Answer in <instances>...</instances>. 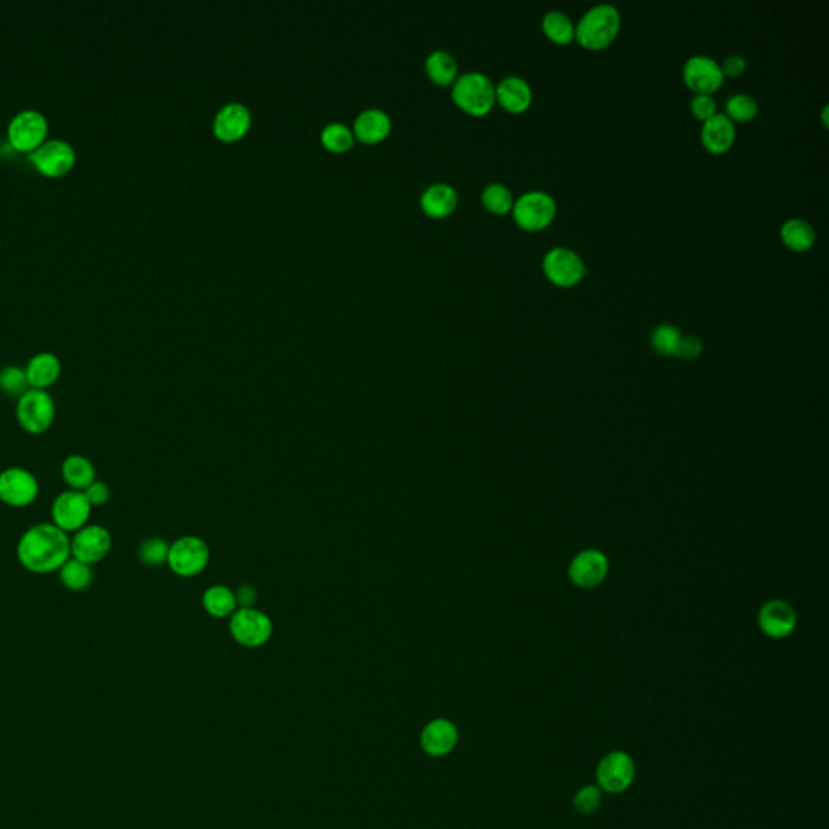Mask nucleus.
I'll return each mask as SVG.
<instances>
[{"label":"nucleus","mask_w":829,"mask_h":829,"mask_svg":"<svg viewBox=\"0 0 829 829\" xmlns=\"http://www.w3.org/2000/svg\"><path fill=\"white\" fill-rule=\"evenodd\" d=\"M16 557L23 569L37 575L57 572L72 557L70 536L52 522L35 523L20 536Z\"/></svg>","instance_id":"obj_1"},{"label":"nucleus","mask_w":829,"mask_h":829,"mask_svg":"<svg viewBox=\"0 0 829 829\" xmlns=\"http://www.w3.org/2000/svg\"><path fill=\"white\" fill-rule=\"evenodd\" d=\"M619 29V10L613 4H598L578 20L575 39L590 51H601L613 43Z\"/></svg>","instance_id":"obj_2"},{"label":"nucleus","mask_w":829,"mask_h":829,"mask_svg":"<svg viewBox=\"0 0 829 829\" xmlns=\"http://www.w3.org/2000/svg\"><path fill=\"white\" fill-rule=\"evenodd\" d=\"M452 98L459 108L473 116L490 112L496 101V87L484 73H463L455 79Z\"/></svg>","instance_id":"obj_3"},{"label":"nucleus","mask_w":829,"mask_h":829,"mask_svg":"<svg viewBox=\"0 0 829 829\" xmlns=\"http://www.w3.org/2000/svg\"><path fill=\"white\" fill-rule=\"evenodd\" d=\"M15 415L25 433L39 436L56 420V402L47 390L29 389L16 400Z\"/></svg>","instance_id":"obj_4"},{"label":"nucleus","mask_w":829,"mask_h":829,"mask_svg":"<svg viewBox=\"0 0 829 829\" xmlns=\"http://www.w3.org/2000/svg\"><path fill=\"white\" fill-rule=\"evenodd\" d=\"M513 219L525 231H541L548 227L557 212L554 196L546 192L534 190L519 196L513 202Z\"/></svg>","instance_id":"obj_5"},{"label":"nucleus","mask_w":829,"mask_h":829,"mask_svg":"<svg viewBox=\"0 0 829 829\" xmlns=\"http://www.w3.org/2000/svg\"><path fill=\"white\" fill-rule=\"evenodd\" d=\"M39 498V482L28 469L8 467L0 471V503L25 509Z\"/></svg>","instance_id":"obj_6"},{"label":"nucleus","mask_w":829,"mask_h":829,"mask_svg":"<svg viewBox=\"0 0 829 829\" xmlns=\"http://www.w3.org/2000/svg\"><path fill=\"white\" fill-rule=\"evenodd\" d=\"M49 123L43 112L26 109L18 112L8 123V143L16 151L33 152L46 141Z\"/></svg>","instance_id":"obj_7"},{"label":"nucleus","mask_w":829,"mask_h":829,"mask_svg":"<svg viewBox=\"0 0 829 829\" xmlns=\"http://www.w3.org/2000/svg\"><path fill=\"white\" fill-rule=\"evenodd\" d=\"M210 561L208 544L196 536H181L171 544L167 564L179 577H195Z\"/></svg>","instance_id":"obj_8"},{"label":"nucleus","mask_w":829,"mask_h":829,"mask_svg":"<svg viewBox=\"0 0 829 829\" xmlns=\"http://www.w3.org/2000/svg\"><path fill=\"white\" fill-rule=\"evenodd\" d=\"M91 509L83 491H62L51 505L52 523L66 534H77L89 523Z\"/></svg>","instance_id":"obj_9"},{"label":"nucleus","mask_w":829,"mask_h":829,"mask_svg":"<svg viewBox=\"0 0 829 829\" xmlns=\"http://www.w3.org/2000/svg\"><path fill=\"white\" fill-rule=\"evenodd\" d=\"M543 269L549 281L561 287H572L586 275V264L582 256L567 246L551 248L543 258Z\"/></svg>","instance_id":"obj_10"},{"label":"nucleus","mask_w":829,"mask_h":829,"mask_svg":"<svg viewBox=\"0 0 829 829\" xmlns=\"http://www.w3.org/2000/svg\"><path fill=\"white\" fill-rule=\"evenodd\" d=\"M29 161L39 173L46 177H62L72 171L77 162V152L66 140H47L35 151L29 152Z\"/></svg>","instance_id":"obj_11"},{"label":"nucleus","mask_w":829,"mask_h":829,"mask_svg":"<svg viewBox=\"0 0 829 829\" xmlns=\"http://www.w3.org/2000/svg\"><path fill=\"white\" fill-rule=\"evenodd\" d=\"M72 557L88 565L101 563L112 549V534L98 523H88L70 538Z\"/></svg>","instance_id":"obj_12"},{"label":"nucleus","mask_w":829,"mask_h":829,"mask_svg":"<svg viewBox=\"0 0 829 829\" xmlns=\"http://www.w3.org/2000/svg\"><path fill=\"white\" fill-rule=\"evenodd\" d=\"M231 632L244 647H261L273 634V624L266 614L254 607H242L232 614Z\"/></svg>","instance_id":"obj_13"},{"label":"nucleus","mask_w":829,"mask_h":829,"mask_svg":"<svg viewBox=\"0 0 829 829\" xmlns=\"http://www.w3.org/2000/svg\"><path fill=\"white\" fill-rule=\"evenodd\" d=\"M635 779L634 760L624 751H611L599 762L596 781L601 791L620 793L632 786Z\"/></svg>","instance_id":"obj_14"},{"label":"nucleus","mask_w":829,"mask_h":829,"mask_svg":"<svg viewBox=\"0 0 829 829\" xmlns=\"http://www.w3.org/2000/svg\"><path fill=\"white\" fill-rule=\"evenodd\" d=\"M685 85L695 94H713L724 81L721 66L710 56L697 54L684 64L682 68Z\"/></svg>","instance_id":"obj_15"},{"label":"nucleus","mask_w":829,"mask_h":829,"mask_svg":"<svg viewBox=\"0 0 829 829\" xmlns=\"http://www.w3.org/2000/svg\"><path fill=\"white\" fill-rule=\"evenodd\" d=\"M607 569L609 564L603 553L596 549H586L575 555L570 563V580L580 588H593L605 580Z\"/></svg>","instance_id":"obj_16"},{"label":"nucleus","mask_w":829,"mask_h":829,"mask_svg":"<svg viewBox=\"0 0 829 829\" xmlns=\"http://www.w3.org/2000/svg\"><path fill=\"white\" fill-rule=\"evenodd\" d=\"M252 125V114L245 104L231 102L219 109L214 117V133L224 141H235L244 137Z\"/></svg>","instance_id":"obj_17"},{"label":"nucleus","mask_w":829,"mask_h":829,"mask_svg":"<svg viewBox=\"0 0 829 829\" xmlns=\"http://www.w3.org/2000/svg\"><path fill=\"white\" fill-rule=\"evenodd\" d=\"M758 622H760L762 630L768 637L784 638V637L793 632L797 617H795V611L791 606L784 603V601L774 599V601H770V603H766L762 607L760 616H758Z\"/></svg>","instance_id":"obj_18"},{"label":"nucleus","mask_w":829,"mask_h":829,"mask_svg":"<svg viewBox=\"0 0 829 829\" xmlns=\"http://www.w3.org/2000/svg\"><path fill=\"white\" fill-rule=\"evenodd\" d=\"M736 141V125L729 119L726 114L716 112L713 117L703 122L701 127V143L705 145L708 151L720 152L728 151L731 146Z\"/></svg>","instance_id":"obj_19"},{"label":"nucleus","mask_w":829,"mask_h":829,"mask_svg":"<svg viewBox=\"0 0 829 829\" xmlns=\"http://www.w3.org/2000/svg\"><path fill=\"white\" fill-rule=\"evenodd\" d=\"M496 99L509 112H523L532 104L534 91L527 79L517 75H509L499 81L496 87Z\"/></svg>","instance_id":"obj_20"},{"label":"nucleus","mask_w":829,"mask_h":829,"mask_svg":"<svg viewBox=\"0 0 829 829\" xmlns=\"http://www.w3.org/2000/svg\"><path fill=\"white\" fill-rule=\"evenodd\" d=\"M25 371H26L31 389L47 390L60 378L62 365H60L57 355L51 354V352H39L29 358Z\"/></svg>","instance_id":"obj_21"},{"label":"nucleus","mask_w":829,"mask_h":829,"mask_svg":"<svg viewBox=\"0 0 829 829\" xmlns=\"http://www.w3.org/2000/svg\"><path fill=\"white\" fill-rule=\"evenodd\" d=\"M457 729L452 722L438 720L426 726L421 734V745L433 757L448 755L457 743Z\"/></svg>","instance_id":"obj_22"},{"label":"nucleus","mask_w":829,"mask_h":829,"mask_svg":"<svg viewBox=\"0 0 829 829\" xmlns=\"http://www.w3.org/2000/svg\"><path fill=\"white\" fill-rule=\"evenodd\" d=\"M60 475L68 490L85 491L98 480L93 461L85 455H68L60 465Z\"/></svg>","instance_id":"obj_23"},{"label":"nucleus","mask_w":829,"mask_h":829,"mask_svg":"<svg viewBox=\"0 0 829 829\" xmlns=\"http://www.w3.org/2000/svg\"><path fill=\"white\" fill-rule=\"evenodd\" d=\"M459 196L449 183H433L421 195V208L431 217H444L455 210Z\"/></svg>","instance_id":"obj_24"},{"label":"nucleus","mask_w":829,"mask_h":829,"mask_svg":"<svg viewBox=\"0 0 829 829\" xmlns=\"http://www.w3.org/2000/svg\"><path fill=\"white\" fill-rule=\"evenodd\" d=\"M355 135L365 143L381 141L389 135L390 119L381 109H367L355 120Z\"/></svg>","instance_id":"obj_25"},{"label":"nucleus","mask_w":829,"mask_h":829,"mask_svg":"<svg viewBox=\"0 0 829 829\" xmlns=\"http://www.w3.org/2000/svg\"><path fill=\"white\" fill-rule=\"evenodd\" d=\"M781 238L787 248L795 252H805L815 245L816 232L808 221H803L801 217H793L781 225Z\"/></svg>","instance_id":"obj_26"},{"label":"nucleus","mask_w":829,"mask_h":829,"mask_svg":"<svg viewBox=\"0 0 829 829\" xmlns=\"http://www.w3.org/2000/svg\"><path fill=\"white\" fill-rule=\"evenodd\" d=\"M57 572L60 584L64 585L67 590H70V592H87L88 588L93 585V565L81 563L75 557H70Z\"/></svg>","instance_id":"obj_27"},{"label":"nucleus","mask_w":829,"mask_h":829,"mask_svg":"<svg viewBox=\"0 0 829 829\" xmlns=\"http://www.w3.org/2000/svg\"><path fill=\"white\" fill-rule=\"evenodd\" d=\"M543 31L555 44H569L575 39V25L561 10H551L543 16Z\"/></svg>","instance_id":"obj_28"},{"label":"nucleus","mask_w":829,"mask_h":829,"mask_svg":"<svg viewBox=\"0 0 829 829\" xmlns=\"http://www.w3.org/2000/svg\"><path fill=\"white\" fill-rule=\"evenodd\" d=\"M457 60L448 51H433L426 58V72L438 85H449L457 79Z\"/></svg>","instance_id":"obj_29"},{"label":"nucleus","mask_w":829,"mask_h":829,"mask_svg":"<svg viewBox=\"0 0 829 829\" xmlns=\"http://www.w3.org/2000/svg\"><path fill=\"white\" fill-rule=\"evenodd\" d=\"M237 596L227 586H211L208 592L202 596V606L204 609L214 616V617H227L235 613L237 607Z\"/></svg>","instance_id":"obj_30"},{"label":"nucleus","mask_w":829,"mask_h":829,"mask_svg":"<svg viewBox=\"0 0 829 829\" xmlns=\"http://www.w3.org/2000/svg\"><path fill=\"white\" fill-rule=\"evenodd\" d=\"M482 202H483L484 208L491 211V212L505 214V212L513 210L515 200H513L511 188L505 187L504 183L492 181V183L484 187L483 193H482Z\"/></svg>","instance_id":"obj_31"},{"label":"nucleus","mask_w":829,"mask_h":829,"mask_svg":"<svg viewBox=\"0 0 829 829\" xmlns=\"http://www.w3.org/2000/svg\"><path fill=\"white\" fill-rule=\"evenodd\" d=\"M29 388L26 371L22 367L16 365H8L0 369V390L10 397V399H20V397L28 392Z\"/></svg>","instance_id":"obj_32"},{"label":"nucleus","mask_w":829,"mask_h":829,"mask_svg":"<svg viewBox=\"0 0 829 829\" xmlns=\"http://www.w3.org/2000/svg\"><path fill=\"white\" fill-rule=\"evenodd\" d=\"M726 112L732 122H749L757 117L758 102L751 94H732L726 101Z\"/></svg>","instance_id":"obj_33"},{"label":"nucleus","mask_w":829,"mask_h":829,"mask_svg":"<svg viewBox=\"0 0 829 829\" xmlns=\"http://www.w3.org/2000/svg\"><path fill=\"white\" fill-rule=\"evenodd\" d=\"M321 141L331 151H347L354 145V131L350 130L346 123L332 122L326 125L321 131Z\"/></svg>","instance_id":"obj_34"},{"label":"nucleus","mask_w":829,"mask_h":829,"mask_svg":"<svg viewBox=\"0 0 829 829\" xmlns=\"http://www.w3.org/2000/svg\"><path fill=\"white\" fill-rule=\"evenodd\" d=\"M169 548L171 546L167 544V541L158 538V536H151L140 544L138 559H140V563L145 564L148 567H159L167 563Z\"/></svg>","instance_id":"obj_35"},{"label":"nucleus","mask_w":829,"mask_h":829,"mask_svg":"<svg viewBox=\"0 0 829 829\" xmlns=\"http://www.w3.org/2000/svg\"><path fill=\"white\" fill-rule=\"evenodd\" d=\"M682 334L674 325H659L651 334V344L658 354L674 355Z\"/></svg>","instance_id":"obj_36"},{"label":"nucleus","mask_w":829,"mask_h":829,"mask_svg":"<svg viewBox=\"0 0 829 829\" xmlns=\"http://www.w3.org/2000/svg\"><path fill=\"white\" fill-rule=\"evenodd\" d=\"M601 801L603 793L598 786L580 787L574 797V808L582 815H590L598 810Z\"/></svg>","instance_id":"obj_37"},{"label":"nucleus","mask_w":829,"mask_h":829,"mask_svg":"<svg viewBox=\"0 0 829 829\" xmlns=\"http://www.w3.org/2000/svg\"><path fill=\"white\" fill-rule=\"evenodd\" d=\"M690 110L699 120H708L716 114V101L713 94H695L690 101Z\"/></svg>","instance_id":"obj_38"},{"label":"nucleus","mask_w":829,"mask_h":829,"mask_svg":"<svg viewBox=\"0 0 829 829\" xmlns=\"http://www.w3.org/2000/svg\"><path fill=\"white\" fill-rule=\"evenodd\" d=\"M85 496H87L88 503L91 504V507H101V505L108 504L110 501V488H109L108 483H104L101 480H96L89 488L83 491Z\"/></svg>","instance_id":"obj_39"},{"label":"nucleus","mask_w":829,"mask_h":829,"mask_svg":"<svg viewBox=\"0 0 829 829\" xmlns=\"http://www.w3.org/2000/svg\"><path fill=\"white\" fill-rule=\"evenodd\" d=\"M703 350V344L699 337L695 336H682L679 340L678 348H676V357L684 358V360H693L697 358Z\"/></svg>","instance_id":"obj_40"},{"label":"nucleus","mask_w":829,"mask_h":829,"mask_svg":"<svg viewBox=\"0 0 829 829\" xmlns=\"http://www.w3.org/2000/svg\"><path fill=\"white\" fill-rule=\"evenodd\" d=\"M745 68H747V60L741 54H731V56L724 58V62L721 64L724 78L726 77H731V78L741 77L745 72Z\"/></svg>","instance_id":"obj_41"},{"label":"nucleus","mask_w":829,"mask_h":829,"mask_svg":"<svg viewBox=\"0 0 829 829\" xmlns=\"http://www.w3.org/2000/svg\"><path fill=\"white\" fill-rule=\"evenodd\" d=\"M235 596H237V603H240L244 607H252L253 603L256 601V592L252 586L240 588V592Z\"/></svg>","instance_id":"obj_42"}]
</instances>
